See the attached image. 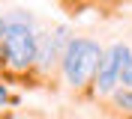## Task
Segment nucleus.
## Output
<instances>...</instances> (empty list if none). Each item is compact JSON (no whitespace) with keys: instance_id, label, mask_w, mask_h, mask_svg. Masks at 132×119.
Segmentation results:
<instances>
[{"instance_id":"obj_4","label":"nucleus","mask_w":132,"mask_h":119,"mask_svg":"<svg viewBox=\"0 0 132 119\" xmlns=\"http://www.w3.org/2000/svg\"><path fill=\"white\" fill-rule=\"evenodd\" d=\"M114 104L123 107V110H132V89H114Z\"/></svg>"},{"instance_id":"obj_7","label":"nucleus","mask_w":132,"mask_h":119,"mask_svg":"<svg viewBox=\"0 0 132 119\" xmlns=\"http://www.w3.org/2000/svg\"><path fill=\"white\" fill-rule=\"evenodd\" d=\"M3 36H6V18L0 15V45H3Z\"/></svg>"},{"instance_id":"obj_5","label":"nucleus","mask_w":132,"mask_h":119,"mask_svg":"<svg viewBox=\"0 0 132 119\" xmlns=\"http://www.w3.org/2000/svg\"><path fill=\"white\" fill-rule=\"evenodd\" d=\"M120 83H126V86L132 89V57H129V63L123 66V74H120Z\"/></svg>"},{"instance_id":"obj_8","label":"nucleus","mask_w":132,"mask_h":119,"mask_svg":"<svg viewBox=\"0 0 132 119\" xmlns=\"http://www.w3.org/2000/svg\"><path fill=\"white\" fill-rule=\"evenodd\" d=\"M12 119H24V116H12Z\"/></svg>"},{"instance_id":"obj_1","label":"nucleus","mask_w":132,"mask_h":119,"mask_svg":"<svg viewBox=\"0 0 132 119\" xmlns=\"http://www.w3.org/2000/svg\"><path fill=\"white\" fill-rule=\"evenodd\" d=\"M36 54H39V36L30 27V15H9L6 18V36H3L6 66L15 71H24L36 63Z\"/></svg>"},{"instance_id":"obj_6","label":"nucleus","mask_w":132,"mask_h":119,"mask_svg":"<svg viewBox=\"0 0 132 119\" xmlns=\"http://www.w3.org/2000/svg\"><path fill=\"white\" fill-rule=\"evenodd\" d=\"M6 101H9V92H6V86H3V83H0V107H3Z\"/></svg>"},{"instance_id":"obj_2","label":"nucleus","mask_w":132,"mask_h":119,"mask_svg":"<svg viewBox=\"0 0 132 119\" xmlns=\"http://www.w3.org/2000/svg\"><path fill=\"white\" fill-rule=\"evenodd\" d=\"M102 51H99L96 42L90 39H72L69 48L63 54V74L69 80V86H84L90 78H96L99 71V63H102Z\"/></svg>"},{"instance_id":"obj_3","label":"nucleus","mask_w":132,"mask_h":119,"mask_svg":"<svg viewBox=\"0 0 132 119\" xmlns=\"http://www.w3.org/2000/svg\"><path fill=\"white\" fill-rule=\"evenodd\" d=\"M129 57H132V54H129V48H126V45H111V48L105 51L102 63H99V71H96V78H93L99 95L114 92V86L120 83V74H123V66L129 63Z\"/></svg>"}]
</instances>
